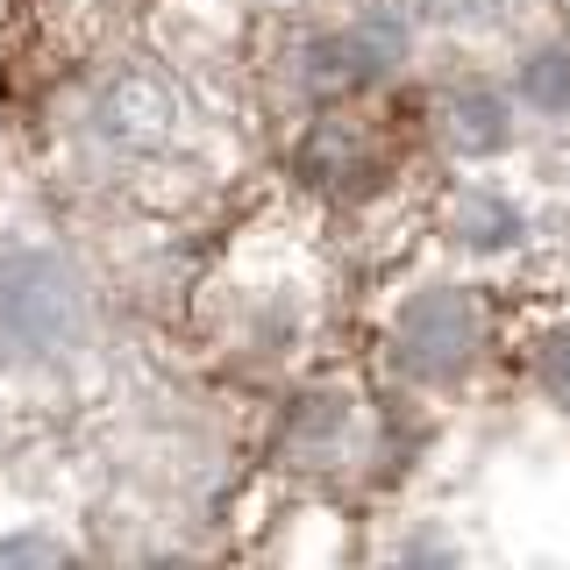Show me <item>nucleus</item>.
<instances>
[{
    "mask_svg": "<svg viewBox=\"0 0 570 570\" xmlns=\"http://www.w3.org/2000/svg\"><path fill=\"white\" fill-rule=\"evenodd\" d=\"M428 14H442V22H485L499 0H421Z\"/></svg>",
    "mask_w": 570,
    "mask_h": 570,
    "instance_id": "f03ea898",
    "label": "nucleus"
},
{
    "mask_svg": "<svg viewBox=\"0 0 570 570\" xmlns=\"http://www.w3.org/2000/svg\"><path fill=\"white\" fill-rule=\"evenodd\" d=\"M178 115H186V107H178V86L165 71H121L94 107V129L115 142V150L150 157V150H165L178 136Z\"/></svg>",
    "mask_w": 570,
    "mask_h": 570,
    "instance_id": "f257e3e1",
    "label": "nucleus"
}]
</instances>
